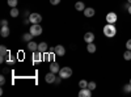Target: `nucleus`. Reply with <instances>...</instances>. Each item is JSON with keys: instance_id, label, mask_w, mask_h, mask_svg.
I'll use <instances>...</instances> for the list:
<instances>
[{"instance_id": "f257e3e1", "label": "nucleus", "mask_w": 131, "mask_h": 97, "mask_svg": "<svg viewBox=\"0 0 131 97\" xmlns=\"http://www.w3.org/2000/svg\"><path fill=\"white\" fill-rule=\"evenodd\" d=\"M102 31H104V36H105V37L113 38V37L117 34V28L114 26V24H109V23H107V24L104 26Z\"/></svg>"}, {"instance_id": "f03ea898", "label": "nucleus", "mask_w": 131, "mask_h": 97, "mask_svg": "<svg viewBox=\"0 0 131 97\" xmlns=\"http://www.w3.org/2000/svg\"><path fill=\"white\" fill-rule=\"evenodd\" d=\"M59 75H60L62 79H70V78L72 76V70H71V67H63V68H60Z\"/></svg>"}, {"instance_id": "7ed1b4c3", "label": "nucleus", "mask_w": 131, "mask_h": 97, "mask_svg": "<svg viewBox=\"0 0 131 97\" xmlns=\"http://www.w3.org/2000/svg\"><path fill=\"white\" fill-rule=\"evenodd\" d=\"M29 31L34 36V37H37V36H41L42 34V26L39 25V24H33L31 26H30V29H29Z\"/></svg>"}, {"instance_id": "20e7f679", "label": "nucleus", "mask_w": 131, "mask_h": 97, "mask_svg": "<svg viewBox=\"0 0 131 97\" xmlns=\"http://www.w3.org/2000/svg\"><path fill=\"white\" fill-rule=\"evenodd\" d=\"M29 21L31 24H41V21H42V16L39 13H31L29 16Z\"/></svg>"}, {"instance_id": "39448f33", "label": "nucleus", "mask_w": 131, "mask_h": 97, "mask_svg": "<svg viewBox=\"0 0 131 97\" xmlns=\"http://www.w3.org/2000/svg\"><path fill=\"white\" fill-rule=\"evenodd\" d=\"M117 20H118V16L115 12H109L106 15V23H109V24H115Z\"/></svg>"}, {"instance_id": "423d86ee", "label": "nucleus", "mask_w": 131, "mask_h": 97, "mask_svg": "<svg viewBox=\"0 0 131 97\" xmlns=\"http://www.w3.org/2000/svg\"><path fill=\"white\" fill-rule=\"evenodd\" d=\"M8 55H9V52H8L7 47L4 45H2V46H0V62L3 63L5 60V57H8Z\"/></svg>"}, {"instance_id": "0eeeda50", "label": "nucleus", "mask_w": 131, "mask_h": 97, "mask_svg": "<svg viewBox=\"0 0 131 97\" xmlns=\"http://www.w3.org/2000/svg\"><path fill=\"white\" fill-rule=\"evenodd\" d=\"M42 54L43 52H41L39 50H37V51H33V62L34 63H38V62H41L43 58H42Z\"/></svg>"}, {"instance_id": "6e6552de", "label": "nucleus", "mask_w": 131, "mask_h": 97, "mask_svg": "<svg viewBox=\"0 0 131 97\" xmlns=\"http://www.w3.org/2000/svg\"><path fill=\"white\" fill-rule=\"evenodd\" d=\"M84 41L86 42V44H92V42L94 41V34L92 33V31H86V33L84 34Z\"/></svg>"}, {"instance_id": "1a4fd4ad", "label": "nucleus", "mask_w": 131, "mask_h": 97, "mask_svg": "<svg viewBox=\"0 0 131 97\" xmlns=\"http://www.w3.org/2000/svg\"><path fill=\"white\" fill-rule=\"evenodd\" d=\"M79 96L80 97H91L92 96V91L89 88H81L80 92H79Z\"/></svg>"}, {"instance_id": "9d476101", "label": "nucleus", "mask_w": 131, "mask_h": 97, "mask_svg": "<svg viewBox=\"0 0 131 97\" xmlns=\"http://www.w3.org/2000/svg\"><path fill=\"white\" fill-rule=\"evenodd\" d=\"M55 54H57V57H63L64 54H66V49H64V46H62V45L55 46Z\"/></svg>"}, {"instance_id": "9b49d317", "label": "nucleus", "mask_w": 131, "mask_h": 97, "mask_svg": "<svg viewBox=\"0 0 131 97\" xmlns=\"http://www.w3.org/2000/svg\"><path fill=\"white\" fill-rule=\"evenodd\" d=\"M45 80H46V83H55V80H57V76H55V73L50 71V72H49V73L46 75Z\"/></svg>"}, {"instance_id": "f8f14e48", "label": "nucleus", "mask_w": 131, "mask_h": 97, "mask_svg": "<svg viewBox=\"0 0 131 97\" xmlns=\"http://www.w3.org/2000/svg\"><path fill=\"white\" fill-rule=\"evenodd\" d=\"M83 12H84V16L85 17H93L94 16V13H96V10L93 9V8H85L84 10H83Z\"/></svg>"}, {"instance_id": "ddd939ff", "label": "nucleus", "mask_w": 131, "mask_h": 97, "mask_svg": "<svg viewBox=\"0 0 131 97\" xmlns=\"http://www.w3.org/2000/svg\"><path fill=\"white\" fill-rule=\"evenodd\" d=\"M50 71H51V72H54V73L59 72V71H60L59 64H58L57 62H51V63H50Z\"/></svg>"}, {"instance_id": "4468645a", "label": "nucleus", "mask_w": 131, "mask_h": 97, "mask_svg": "<svg viewBox=\"0 0 131 97\" xmlns=\"http://www.w3.org/2000/svg\"><path fill=\"white\" fill-rule=\"evenodd\" d=\"M28 50H30V51H37V50H38V44H36L34 41H29V42H28Z\"/></svg>"}, {"instance_id": "2eb2a0df", "label": "nucleus", "mask_w": 131, "mask_h": 97, "mask_svg": "<svg viewBox=\"0 0 131 97\" xmlns=\"http://www.w3.org/2000/svg\"><path fill=\"white\" fill-rule=\"evenodd\" d=\"M9 33H10V30H9L8 25H7V26H2V30H0V34H2V37L7 38V37L9 36Z\"/></svg>"}, {"instance_id": "dca6fc26", "label": "nucleus", "mask_w": 131, "mask_h": 97, "mask_svg": "<svg viewBox=\"0 0 131 97\" xmlns=\"http://www.w3.org/2000/svg\"><path fill=\"white\" fill-rule=\"evenodd\" d=\"M38 50L41 51V52H47V50H49V46H47V44L46 42H41V44L38 45Z\"/></svg>"}, {"instance_id": "f3484780", "label": "nucleus", "mask_w": 131, "mask_h": 97, "mask_svg": "<svg viewBox=\"0 0 131 97\" xmlns=\"http://www.w3.org/2000/svg\"><path fill=\"white\" fill-rule=\"evenodd\" d=\"M75 9H76V10H79V12H81V10L85 9V4H84L83 2H78V3L75 4Z\"/></svg>"}, {"instance_id": "a211bd4d", "label": "nucleus", "mask_w": 131, "mask_h": 97, "mask_svg": "<svg viewBox=\"0 0 131 97\" xmlns=\"http://www.w3.org/2000/svg\"><path fill=\"white\" fill-rule=\"evenodd\" d=\"M86 50H88V52H91V54H93V52H96V50H97V47H96V45L93 44H88V46H86Z\"/></svg>"}, {"instance_id": "6ab92c4d", "label": "nucleus", "mask_w": 131, "mask_h": 97, "mask_svg": "<svg viewBox=\"0 0 131 97\" xmlns=\"http://www.w3.org/2000/svg\"><path fill=\"white\" fill-rule=\"evenodd\" d=\"M123 59L125 60H131V50H126L123 52Z\"/></svg>"}, {"instance_id": "aec40b11", "label": "nucleus", "mask_w": 131, "mask_h": 97, "mask_svg": "<svg viewBox=\"0 0 131 97\" xmlns=\"http://www.w3.org/2000/svg\"><path fill=\"white\" fill-rule=\"evenodd\" d=\"M33 37H34V36H33L31 33H30V31H29V33H26V34H24V37H23V39L25 41V42H29V41H31V38Z\"/></svg>"}, {"instance_id": "412c9836", "label": "nucleus", "mask_w": 131, "mask_h": 97, "mask_svg": "<svg viewBox=\"0 0 131 97\" xmlns=\"http://www.w3.org/2000/svg\"><path fill=\"white\" fill-rule=\"evenodd\" d=\"M18 15H20V12H18V9H17L16 7L10 9V16H12V17H17Z\"/></svg>"}, {"instance_id": "4be33fe9", "label": "nucleus", "mask_w": 131, "mask_h": 97, "mask_svg": "<svg viewBox=\"0 0 131 97\" xmlns=\"http://www.w3.org/2000/svg\"><path fill=\"white\" fill-rule=\"evenodd\" d=\"M79 87L80 88H88V81L86 80H80L79 81Z\"/></svg>"}, {"instance_id": "5701e85b", "label": "nucleus", "mask_w": 131, "mask_h": 97, "mask_svg": "<svg viewBox=\"0 0 131 97\" xmlns=\"http://www.w3.org/2000/svg\"><path fill=\"white\" fill-rule=\"evenodd\" d=\"M7 3H8V5H9V7L15 8V7L17 5V3H18V2H17V0H7Z\"/></svg>"}, {"instance_id": "b1692460", "label": "nucleus", "mask_w": 131, "mask_h": 97, "mask_svg": "<svg viewBox=\"0 0 131 97\" xmlns=\"http://www.w3.org/2000/svg\"><path fill=\"white\" fill-rule=\"evenodd\" d=\"M123 92H125V93H130V92H131V84H130V83L126 84V85H123Z\"/></svg>"}, {"instance_id": "393cba45", "label": "nucleus", "mask_w": 131, "mask_h": 97, "mask_svg": "<svg viewBox=\"0 0 131 97\" xmlns=\"http://www.w3.org/2000/svg\"><path fill=\"white\" fill-rule=\"evenodd\" d=\"M96 87H97V85H96V83H94V81H89V83H88V88H89L91 91H94V89H96Z\"/></svg>"}, {"instance_id": "a878e982", "label": "nucleus", "mask_w": 131, "mask_h": 97, "mask_svg": "<svg viewBox=\"0 0 131 97\" xmlns=\"http://www.w3.org/2000/svg\"><path fill=\"white\" fill-rule=\"evenodd\" d=\"M50 4H52V5H58V4H60V0H50Z\"/></svg>"}, {"instance_id": "bb28decb", "label": "nucleus", "mask_w": 131, "mask_h": 97, "mask_svg": "<svg viewBox=\"0 0 131 97\" xmlns=\"http://www.w3.org/2000/svg\"><path fill=\"white\" fill-rule=\"evenodd\" d=\"M126 49H127V50H131V39H128V41L126 42Z\"/></svg>"}, {"instance_id": "cd10ccee", "label": "nucleus", "mask_w": 131, "mask_h": 97, "mask_svg": "<svg viewBox=\"0 0 131 97\" xmlns=\"http://www.w3.org/2000/svg\"><path fill=\"white\" fill-rule=\"evenodd\" d=\"M0 84H2V85L5 84V78L4 76H0Z\"/></svg>"}, {"instance_id": "c85d7f7f", "label": "nucleus", "mask_w": 131, "mask_h": 97, "mask_svg": "<svg viewBox=\"0 0 131 97\" xmlns=\"http://www.w3.org/2000/svg\"><path fill=\"white\" fill-rule=\"evenodd\" d=\"M0 24H2V26H7V25H8L7 20H2V23H0Z\"/></svg>"}, {"instance_id": "c756f323", "label": "nucleus", "mask_w": 131, "mask_h": 97, "mask_svg": "<svg viewBox=\"0 0 131 97\" xmlns=\"http://www.w3.org/2000/svg\"><path fill=\"white\" fill-rule=\"evenodd\" d=\"M7 62H9L10 64H13V62H15V59H13V58H8V59H7Z\"/></svg>"}, {"instance_id": "7c9ffc66", "label": "nucleus", "mask_w": 131, "mask_h": 97, "mask_svg": "<svg viewBox=\"0 0 131 97\" xmlns=\"http://www.w3.org/2000/svg\"><path fill=\"white\" fill-rule=\"evenodd\" d=\"M127 12H128V13H130V15H131V5H130V7H128V9H127Z\"/></svg>"}, {"instance_id": "2f4dec72", "label": "nucleus", "mask_w": 131, "mask_h": 97, "mask_svg": "<svg viewBox=\"0 0 131 97\" xmlns=\"http://www.w3.org/2000/svg\"><path fill=\"white\" fill-rule=\"evenodd\" d=\"M127 2H128V3H130V4H131V0H127Z\"/></svg>"}, {"instance_id": "473e14b6", "label": "nucleus", "mask_w": 131, "mask_h": 97, "mask_svg": "<svg viewBox=\"0 0 131 97\" xmlns=\"http://www.w3.org/2000/svg\"><path fill=\"white\" fill-rule=\"evenodd\" d=\"M130 84H131V79H130Z\"/></svg>"}]
</instances>
